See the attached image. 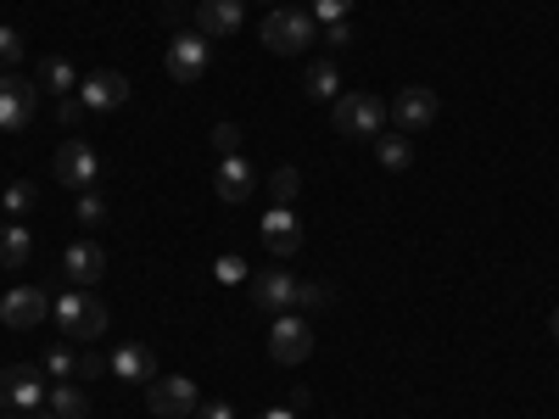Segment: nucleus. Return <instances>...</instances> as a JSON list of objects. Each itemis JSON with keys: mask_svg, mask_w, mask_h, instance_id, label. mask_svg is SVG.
Wrapping results in <instances>:
<instances>
[{"mask_svg": "<svg viewBox=\"0 0 559 419\" xmlns=\"http://www.w3.org/2000/svg\"><path fill=\"white\" fill-rule=\"evenodd\" d=\"M112 381H123V386H140L146 392L152 381H157V358H152V347H118L112 352Z\"/></svg>", "mask_w": 559, "mask_h": 419, "instance_id": "dca6fc26", "label": "nucleus"}, {"mask_svg": "<svg viewBox=\"0 0 559 419\" xmlns=\"http://www.w3.org/2000/svg\"><path fill=\"white\" fill-rule=\"evenodd\" d=\"M34 258V236H28V224H7V229H0V263H7V268H23Z\"/></svg>", "mask_w": 559, "mask_h": 419, "instance_id": "aec40b11", "label": "nucleus"}, {"mask_svg": "<svg viewBox=\"0 0 559 419\" xmlns=\"http://www.w3.org/2000/svg\"><path fill=\"white\" fill-rule=\"evenodd\" d=\"M386 112H392V123H397L403 134H414V129H431V123H437L442 101L431 96L426 84H403L397 96H392V107H386Z\"/></svg>", "mask_w": 559, "mask_h": 419, "instance_id": "1a4fd4ad", "label": "nucleus"}, {"mask_svg": "<svg viewBox=\"0 0 559 419\" xmlns=\"http://www.w3.org/2000/svg\"><path fill=\"white\" fill-rule=\"evenodd\" d=\"M241 17H247L241 0H202V7H197V34H202V39L236 34V28H241Z\"/></svg>", "mask_w": 559, "mask_h": 419, "instance_id": "f3484780", "label": "nucleus"}, {"mask_svg": "<svg viewBox=\"0 0 559 419\" xmlns=\"http://www.w3.org/2000/svg\"><path fill=\"white\" fill-rule=\"evenodd\" d=\"M39 79H45V89H51V96H68V89L79 84L73 62H62V57H45V62H39Z\"/></svg>", "mask_w": 559, "mask_h": 419, "instance_id": "5701e85b", "label": "nucleus"}, {"mask_svg": "<svg viewBox=\"0 0 559 419\" xmlns=\"http://www.w3.org/2000/svg\"><path fill=\"white\" fill-rule=\"evenodd\" d=\"M34 196H39L34 184H28V179H17V184H7V196H0V202H7V213H28V207H34Z\"/></svg>", "mask_w": 559, "mask_h": 419, "instance_id": "c85d7f7f", "label": "nucleus"}, {"mask_svg": "<svg viewBox=\"0 0 559 419\" xmlns=\"http://www.w3.org/2000/svg\"><path fill=\"white\" fill-rule=\"evenodd\" d=\"M34 107H39V89L17 73H0V129H28L34 123Z\"/></svg>", "mask_w": 559, "mask_h": 419, "instance_id": "9d476101", "label": "nucleus"}, {"mask_svg": "<svg viewBox=\"0 0 559 419\" xmlns=\"http://www.w3.org/2000/svg\"><path fill=\"white\" fill-rule=\"evenodd\" d=\"M45 408H51V419H90V397L73 381H57L45 392Z\"/></svg>", "mask_w": 559, "mask_h": 419, "instance_id": "6ab92c4d", "label": "nucleus"}, {"mask_svg": "<svg viewBox=\"0 0 559 419\" xmlns=\"http://www.w3.org/2000/svg\"><path fill=\"white\" fill-rule=\"evenodd\" d=\"M258 419H302L297 408H269V414H258Z\"/></svg>", "mask_w": 559, "mask_h": 419, "instance_id": "e433bc0d", "label": "nucleus"}, {"mask_svg": "<svg viewBox=\"0 0 559 419\" xmlns=\"http://www.w3.org/2000/svg\"><path fill=\"white\" fill-rule=\"evenodd\" d=\"M358 39V28H353V17H342V23H331L324 28V45H336V51H347V45Z\"/></svg>", "mask_w": 559, "mask_h": 419, "instance_id": "473e14b6", "label": "nucleus"}, {"mask_svg": "<svg viewBox=\"0 0 559 419\" xmlns=\"http://www.w3.org/2000/svg\"><path fill=\"white\" fill-rule=\"evenodd\" d=\"M62 274L73 279V286H96V279L107 274V258H102V247H96V241H73V247L62 252Z\"/></svg>", "mask_w": 559, "mask_h": 419, "instance_id": "a211bd4d", "label": "nucleus"}, {"mask_svg": "<svg viewBox=\"0 0 559 419\" xmlns=\"http://www.w3.org/2000/svg\"><path fill=\"white\" fill-rule=\"evenodd\" d=\"M79 101L96 107V112H112V107L129 101V79H123L118 68H96L90 79H79Z\"/></svg>", "mask_w": 559, "mask_h": 419, "instance_id": "2eb2a0df", "label": "nucleus"}, {"mask_svg": "<svg viewBox=\"0 0 559 419\" xmlns=\"http://www.w3.org/2000/svg\"><path fill=\"white\" fill-rule=\"evenodd\" d=\"M0 419H28V414H23V408H17V414H0Z\"/></svg>", "mask_w": 559, "mask_h": 419, "instance_id": "58836bf2", "label": "nucleus"}, {"mask_svg": "<svg viewBox=\"0 0 559 419\" xmlns=\"http://www.w3.org/2000/svg\"><path fill=\"white\" fill-rule=\"evenodd\" d=\"M269 352H274V363H308V352H313V324L297 319V313H274Z\"/></svg>", "mask_w": 559, "mask_h": 419, "instance_id": "0eeeda50", "label": "nucleus"}, {"mask_svg": "<svg viewBox=\"0 0 559 419\" xmlns=\"http://www.w3.org/2000/svg\"><path fill=\"white\" fill-rule=\"evenodd\" d=\"M102 369H112L102 352H79V369H73V375H79V381H102Z\"/></svg>", "mask_w": 559, "mask_h": 419, "instance_id": "2f4dec72", "label": "nucleus"}, {"mask_svg": "<svg viewBox=\"0 0 559 419\" xmlns=\"http://www.w3.org/2000/svg\"><path fill=\"white\" fill-rule=\"evenodd\" d=\"M263 51H274V57H297V51H308L313 45V34H319V23H313V12H302V7H274L269 17H263Z\"/></svg>", "mask_w": 559, "mask_h": 419, "instance_id": "f257e3e1", "label": "nucleus"}, {"mask_svg": "<svg viewBox=\"0 0 559 419\" xmlns=\"http://www.w3.org/2000/svg\"><path fill=\"white\" fill-rule=\"evenodd\" d=\"M548 331H554V347H559V308H554V319H548Z\"/></svg>", "mask_w": 559, "mask_h": 419, "instance_id": "4c0bfd02", "label": "nucleus"}, {"mask_svg": "<svg viewBox=\"0 0 559 419\" xmlns=\"http://www.w3.org/2000/svg\"><path fill=\"white\" fill-rule=\"evenodd\" d=\"M252 308H263V313H292L297 308V279L286 274V268H263V274H252Z\"/></svg>", "mask_w": 559, "mask_h": 419, "instance_id": "ddd939ff", "label": "nucleus"}, {"mask_svg": "<svg viewBox=\"0 0 559 419\" xmlns=\"http://www.w3.org/2000/svg\"><path fill=\"white\" fill-rule=\"evenodd\" d=\"M57 324H62V336H68V342L84 347V342H102L112 319H107V308L90 297L84 286H73L68 297H57Z\"/></svg>", "mask_w": 559, "mask_h": 419, "instance_id": "f03ea898", "label": "nucleus"}, {"mask_svg": "<svg viewBox=\"0 0 559 419\" xmlns=\"http://www.w3.org/2000/svg\"><path fill=\"white\" fill-rule=\"evenodd\" d=\"M146 408H152L157 419H191V414L202 408V392L185 381V375H157V381L146 386Z\"/></svg>", "mask_w": 559, "mask_h": 419, "instance_id": "39448f33", "label": "nucleus"}, {"mask_svg": "<svg viewBox=\"0 0 559 419\" xmlns=\"http://www.w3.org/2000/svg\"><path fill=\"white\" fill-rule=\"evenodd\" d=\"M331 123H336L347 140H376V134L392 123V112H386V101L369 96V89H353V96H336Z\"/></svg>", "mask_w": 559, "mask_h": 419, "instance_id": "7ed1b4c3", "label": "nucleus"}, {"mask_svg": "<svg viewBox=\"0 0 559 419\" xmlns=\"http://www.w3.org/2000/svg\"><path fill=\"white\" fill-rule=\"evenodd\" d=\"M269 191H274V202H280V207H292V196L302 191V173H297V168H286V163H280V168L269 173Z\"/></svg>", "mask_w": 559, "mask_h": 419, "instance_id": "b1692460", "label": "nucleus"}, {"mask_svg": "<svg viewBox=\"0 0 559 419\" xmlns=\"http://www.w3.org/2000/svg\"><path fill=\"white\" fill-rule=\"evenodd\" d=\"M45 369L34 363H7L0 369V408H39L45 403Z\"/></svg>", "mask_w": 559, "mask_h": 419, "instance_id": "6e6552de", "label": "nucleus"}, {"mask_svg": "<svg viewBox=\"0 0 559 419\" xmlns=\"http://www.w3.org/2000/svg\"><path fill=\"white\" fill-rule=\"evenodd\" d=\"M207 62H213V39H202V34H174L168 51H163V68L179 84H197L207 73Z\"/></svg>", "mask_w": 559, "mask_h": 419, "instance_id": "20e7f679", "label": "nucleus"}, {"mask_svg": "<svg viewBox=\"0 0 559 419\" xmlns=\"http://www.w3.org/2000/svg\"><path fill=\"white\" fill-rule=\"evenodd\" d=\"M302 89H308L313 101H336V96H342V73H336L331 62H319V68L302 73Z\"/></svg>", "mask_w": 559, "mask_h": 419, "instance_id": "412c9836", "label": "nucleus"}, {"mask_svg": "<svg viewBox=\"0 0 559 419\" xmlns=\"http://www.w3.org/2000/svg\"><path fill=\"white\" fill-rule=\"evenodd\" d=\"M45 313H51V297H45L39 286H12L7 297H0L7 331H34V324H45Z\"/></svg>", "mask_w": 559, "mask_h": 419, "instance_id": "9b49d317", "label": "nucleus"}, {"mask_svg": "<svg viewBox=\"0 0 559 419\" xmlns=\"http://www.w3.org/2000/svg\"><path fill=\"white\" fill-rule=\"evenodd\" d=\"M331 286H319V279H297V308H308V313H319V308H331Z\"/></svg>", "mask_w": 559, "mask_h": 419, "instance_id": "393cba45", "label": "nucleus"}, {"mask_svg": "<svg viewBox=\"0 0 559 419\" xmlns=\"http://www.w3.org/2000/svg\"><path fill=\"white\" fill-rule=\"evenodd\" d=\"M213 191H218V202H229V207L252 202V191H258L252 163H247L241 152H236V157H218V168H213Z\"/></svg>", "mask_w": 559, "mask_h": 419, "instance_id": "f8f14e48", "label": "nucleus"}, {"mask_svg": "<svg viewBox=\"0 0 559 419\" xmlns=\"http://www.w3.org/2000/svg\"><path fill=\"white\" fill-rule=\"evenodd\" d=\"M313 23H324V28H331V23H342V17H353V0H313Z\"/></svg>", "mask_w": 559, "mask_h": 419, "instance_id": "bb28decb", "label": "nucleus"}, {"mask_svg": "<svg viewBox=\"0 0 559 419\" xmlns=\"http://www.w3.org/2000/svg\"><path fill=\"white\" fill-rule=\"evenodd\" d=\"M17 62H23V34L0 28V73H17Z\"/></svg>", "mask_w": 559, "mask_h": 419, "instance_id": "a878e982", "label": "nucleus"}, {"mask_svg": "<svg viewBox=\"0 0 559 419\" xmlns=\"http://www.w3.org/2000/svg\"><path fill=\"white\" fill-rule=\"evenodd\" d=\"M376 157H381V168L403 173V168L414 163V146H408V134H376Z\"/></svg>", "mask_w": 559, "mask_h": 419, "instance_id": "4be33fe9", "label": "nucleus"}, {"mask_svg": "<svg viewBox=\"0 0 559 419\" xmlns=\"http://www.w3.org/2000/svg\"><path fill=\"white\" fill-rule=\"evenodd\" d=\"M218 279H224V286H236V279H247V263L241 258H218V268H213Z\"/></svg>", "mask_w": 559, "mask_h": 419, "instance_id": "72a5a7b5", "label": "nucleus"}, {"mask_svg": "<svg viewBox=\"0 0 559 419\" xmlns=\"http://www.w3.org/2000/svg\"><path fill=\"white\" fill-rule=\"evenodd\" d=\"M213 146H218L224 157H236V152H241V123H213Z\"/></svg>", "mask_w": 559, "mask_h": 419, "instance_id": "c756f323", "label": "nucleus"}, {"mask_svg": "<svg viewBox=\"0 0 559 419\" xmlns=\"http://www.w3.org/2000/svg\"><path fill=\"white\" fill-rule=\"evenodd\" d=\"M51 173L57 184H68V191H90V184L102 179V157L84 146V140H62L57 157H51Z\"/></svg>", "mask_w": 559, "mask_h": 419, "instance_id": "423d86ee", "label": "nucleus"}, {"mask_svg": "<svg viewBox=\"0 0 559 419\" xmlns=\"http://www.w3.org/2000/svg\"><path fill=\"white\" fill-rule=\"evenodd\" d=\"M197 419H236V408L213 397V403H202V408H197Z\"/></svg>", "mask_w": 559, "mask_h": 419, "instance_id": "f704fd0d", "label": "nucleus"}, {"mask_svg": "<svg viewBox=\"0 0 559 419\" xmlns=\"http://www.w3.org/2000/svg\"><path fill=\"white\" fill-rule=\"evenodd\" d=\"M79 112H84V101H73V96L57 101V118H62V123H79Z\"/></svg>", "mask_w": 559, "mask_h": 419, "instance_id": "c9c22d12", "label": "nucleus"}, {"mask_svg": "<svg viewBox=\"0 0 559 419\" xmlns=\"http://www.w3.org/2000/svg\"><path fill=\"white\" fill-rule=\"evenodd\" d=\"M73 218H79L84 229H96V224L107 218V207H102V196H90V191H84V196H79V207H73Z\"/></svg>", "mask_w": 559, "mask_h": 419, "instance_id": "7c9ffc66", "label": "nucleus"}, {"mask_svg": "<svg viewBox=\"0 0 559 419\" xmlns=\"http://www.w3.org/2000/svg\"><path fill=\"white\" fill-rule=\"evenodd\" d=\"M45 375H57V381H68L73 375V369H79V352H68V347H57V352H45Z\"/></svg>", "mask_w": 559, "mask_h": 419, "instance_id": "cd10ccee", "label": "nucleus"}, {"mask_svg": "<svg viewBox=\"0 0 559 419\" xmlns=\"http://www.w3.org/2000/svg\"><path fill=\"white\" fill-rule=\"evenodd\" d=\"M263 247H269V258H297L302 252V224H297V213L292 207H269L263 213Z\"/></svg>", "mask_w": 559, "mask_h": 419, "instance_id": "4468645a", "label": "nucleus"}]
</instances>
